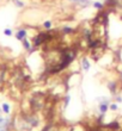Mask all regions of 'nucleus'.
<instances>
[{"label": "nucleus", "mask_w": 122, "mask_h": 131, "mask_svg": "<svg viewBox=\"0 0 122 131\" xmlns=\"http://www.w3.org/2000/svg\"><path fill=\"white\" fill-rule=\"evenodd\" d=\"M115 100H116V103H122V98L120 95H116V97H115Z\"/></svg>", "instance_id": "nucleus-17"}, {"label": "nucleus", "mask_w": 122, "mask_h": 131, "mask_svg": "<svg viewBox=\"0 0 122 131\" xmlns=\"http://www.w3.org/2000/svg\"><path fill=\"white\" fill-rule=\"evenodd\" d=\"M104 128L108 129V130H111V131H117L118 129H120V123L116 122V120H112V122L109 123V124H106Z\"/></svg>", "instance_id": "nucleus-6"}, {"label": "nucleus", "mask_w": 122, "mask_h": 131, "mask_svg": "<svg viewBox=\"0 0 122 131\" xmlns=\"http://www.w3.org/2000/svg\"><path fill=\"white\" fill-rule=\"evenodd\" d=\"M49 101V97L46 92H32L30 98H29V107L31 112H41V111H44L46 106L48 105Z\"/></svg>", "instance_id": "nucleus-1"}, {"label": "nucleus", "mask_w": 122, "mask_h": 131, "mask_svg": "<svg viewBox=\"0 0 122 131\" xmlns=\"http://www.w3.org/2000/svg\"><path fill=\"white\" fill-rule=\"evenodd\" d=\"M13 2H14L16 6L19 7V8H23V7H24V1H22V0H13Z\"/></svg>", "instance_id": "nucleus-14"}, {"label": "nucleus", "mask_w": 122, "mask_h": 131, "mask_svg": "<svg viewBox=\"0 0 122 131\" xmlns=\"http://www.w3.org/2000/svg\"><path fill=\"white\" fill-rule=\"evenodd\" d=\"M16 123H19L22 131H31L40 125V118L35 112H22L19 118L16 119Z\"/></svg>", "instance_id": "nucleus-2"}, {"label": "nucleus", "mask_w": 122, "mask_h": 131, "mask_svg": "<svg viewBox=\"0 0 122 131\" xmlns=\"http://www.w3.org/2000/svg\"><path fill=\"white\" fill-rule=\"evenodd\" d=\"M64 100H65V104H64V107H67V105L70 104V100H71V97H70V95H66Z\"/></svg>", "instance_id": "nucleus-16"}, {"label": "nucleus", "mask_w": 122, "mask_h": 131, "mask_svg": "<svg viewBox=\"0 0 122 131\" xmlns=\"http://www.w3.org/2000/svg\"><path fill=\"white\" fill-rule=\"evenodd\" d=\"M109 110L115 112V111H117V110H118V105H117L116 103H111V104L109 105Z\"/></svg>", "instance_id": "nucleus-13"}, {"label": "nucleus", "mask_w": 122, "mask_h": 131, "mask_svg": "<svg viewBox=\"0 0 122 131\" xmlns=\"http://www.w3.org/2000/svg\"><path fill=\"white\" fill-rule=\"evenodd\" d=\"M1 111H2L4 113H6V115H8V113L11 112V106H10V104L2 103V104H1Z\"/></svg>", "instance_id": "nucleus-9"}, {"label": "nucleus", "mask_w": 122, "mask_h": 131, "mask_svg": "<svg viewBox=\"0 0 122 131\" xmlns=\"http://www.w3.org/2000/svg\"><path fill=\"white\" fill-rule=\"evenodd\" d=\"M28 37V31L25 30V29H19V30H17L16 32V38L19 41V42H22L23 39H25Z\"/></svg>", "instance_id": "nucleus-4"}, {"label": "nucleus", "mask_w": 122, "mask_h": 131, "mask_svg": "<svg viewBox=\"0 0 122 131\" xmlns=\"http://www.w3.org/2000/svg\"><path fill=\"white\" fill-rule=\"evenodd\" d=\"M42 26L44 27L46 30H50V29H52V26H53V23L50 22V20H46V22L42 24Z\"/></svg>", "instance_id": "nucleus-12"}, {"label": "nucleus", "mask_w": 122, "mask_h": 131, "mask_svg": "<svg viewBox=\"0 0 122 131\" xmlns=\"http://www.w3.org/2000/svg\"><path fill=\"white\" fill-rule=\"evenodd\" d=\"M109 105H110V100H108V99H104V100H102V101L100 103V106H98L100 113H103V115H106V112H108V110H109Z\"/></svg>", "instance_id": "nucleus-3"}, {"label": "nucleus", "mask_w": 122, "mask_h": 131, "mask_svg": "<svg viewBox=\"0 0 122 131\" xmlns=\"http://www.w3.org/2000/svg\"><path fill=\"white\" fill-rule=\"evenodd\" d=\"M106 87L109 88L111 94L116 95V91H117V81H109L106 83Z\"/></svg>", "instance_id": "nucleus-7"}, {"label": "nucleus", "mask_w": 122, "mask_h": 131, "mask_svg": "<svg viewBox=\"0 0 122 131\" xmlns=\"http://www.w3.org/2000/svg\"><path fill=\"white\" fill-rule=\"evenodd\" d=\"M4 35L7 36V37H11L12 35H13V32H12L11 29H5V30H4Z\"/></svg>", "instance_id": "nucleus-15"}, {"label": "nucleus", "mask_w": 122, "mask_h": 131, "mask_svg": "<svg viewBox=\"0 0 122 131\" xmlns=\"http://www.w3.org/2000/svg\"><path fill=\"white\" fill-rule=\"evenodd\" d=\"M82 67H83V69L85 71H88L91 68V63H90V61L88 57H83L82 59Z\"/></svg>", "instance_id": "nucleus-8"}, {"label": "nucleus", "mask_w": 122, "mask_h": 131, "mask_svg": "<svg viewBox=\"0 0 122 131\" xmlns=\"http://www.w3.org/2000/svg\"><path fill=\"white\" fill-rule=\"evenodd\" d=\"M77 31V29H73V27L71 26H62L60 29V32L64 35V36H68V35H73V33Z\"/></svg>", "instance_id": "nucleus-5"}, {"label": "nucleus", "mask_w": 122, "mask_h": 131, "mask_svg": "<svg viewBox=\"0 0 122 131\" xmlns=\"http://www.w3.org/2000/svg\"><path fill=\"white\" fill-rule=\"evenodd\" d=\"M94 7L96 10H98V11H102V10H104L106 8V6L103 2H100V1H94Z\"/></svg>", "instance_id": "nucleus-10"}, {"label": "nucleus", "mask_w": 122, "mask_h": 131, "mask_svg": "<svg viewBox=\"0 0 122 131\" xmlns=\"http://www.w3.org/2000/svg\"><path fill=\"white\" fill-rule=\"evenodd\" d=\"M70 1H71V2H74V4H78V5L85 6V5H89L91 0H70Z\"/></svg>", "instance_id": "nucleus-11"}]
</instances>
